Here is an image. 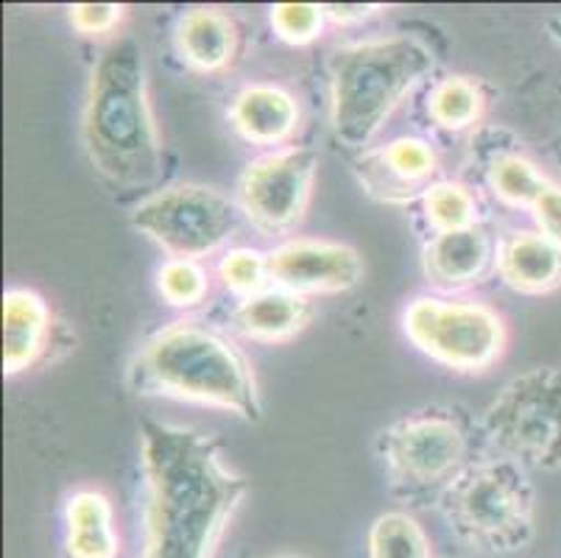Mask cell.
I'll return each mask as SVG.
<instances>
[{
    "mask_svg": "<svg viewBox=\"0 0 561 558\" xmlns=\"http://www.w3.org/2000/svg\"><path fill=\"white\" fill-rule=\"evenodd\" d=\"M140 472V558H216L249 491L216 439L182 424L142 422Z\"/></svg>",
    "mask_w": 561,
    "mask_h": 558,
    "instance_id": "1",
    "label": "cell"
},
{
    "mask_svg": "<svg viewBox=\"0 0 561 558\" xmlns=\"http://www.w3.org/2000/svg\"><path fill=\"white\" fill-rule=\"evenodd\" d=\"M81 143L95 171L124 191H146L162 176V140L149 99L140 45L117 37L93 65L81 112Z\"/></svg>",
    "mask_w": 561,
    "mask_h": 558,
    "instance_id": "2",
    "label": "cell"
},
{
    "mask_svg": "<svg viewBox=\"0 0 561 558\" xmlns=\"http://www.w3.org/2000/svg\"><path fill=\"white\" fill-rule=\"evenodd\" d=\"M126 386L140 397L191 402L243 422L263 419L249 357L227 332L198 319H180L157 330L126 366Z\"/></svg>",
    "mask_w": 561,
    "mask_h": 558,
    "instance_id": "3",
    "label": "cell"
},
{
    "mask_svg": "<svg viewBox=\"0 0 561 558\" xmlns=\"http://www.w3.org/2000/svg\"><path fill=\"white\" fill-rule=\"evenodd\" d=\"M436 68L422 39L397 34L341 45L330 54V123L335 140L364 151L397 106Z\"/></svg>",
    "mask_w": 561,
    "mask_h": 558,
    "instance_id": "4",
    "label": "cell"
},
{
    "mask_svg": "<svg viewBox=\"0 0 561 558\" xmlns=\"http://www.w3.org/2000/svg\"><path fill=\"white\" fill-rule=\"evenodd\" d=\"M436 505L450 534L481 556H512L537 534L530 472L497 455L472 460Z\"/></svg>",
    "mask_w": 561,
    "mask_h": 558,
    "instance_id": "5",
    "label": "cell"
},
{
    "mask_svg": "<svg viewBox=\"0 0 561 558\" xmlns=\"http://www.w3.org/2000/svg\"><path fill=\"white\" fill-rule=\"evenodd\" d=\"M377 455L394 494L438 503L476 458V430L461 408L422 406L380 430Z\"/></svg>",
    "mask_w": 561,
    "mask_h": 558,
    "instance_id": "6",
    "label": "cell"
},
{
    "mask_svg": "<svg viewBox=\"0 0 561 558\" xmlns=\"http://www.w3.org/2000/svg\"><path fill=\"white\" fill-rule=\"evenodd\" d=\"M481 436L497 458L528 472H561V366L512 377L489 402Z\"/></svg>",
    "mask_w": 561,
    "mask_h": 558,
    "instance_id": "7",
    "label": "cell"
},
{
    "mask_svg": "<svg viewBox=\"0 0 561 558\" xmlns=\"http://www.w3.org/2000/svg\"><path fill=\"white\" fill-rule=\"evenodd\" d=\"M402 332L438 366L481 375L503 357L508 330L494 307L458 296L422 294L402 310Z\"/></svg>",
    "mask_w": 561,
    "mask_h": 558,
    "instance_id": "8",
    "label": "cell"
},
{
    "mask_svg": "<svg viewBox=\"0 0 561 558\" xmlns=\"http://www.w3.org/2000/svg\"><path fill=\"white\" fill-rule=\"evenodd\" d=\"M241 207L227 193L198 182L168 184L131 209V227L168 258L202 260L229 243L241 227Z\"/></svg>",
    "mask_w": 561,
    "mask_h": 558,
    "instance_id": "9",
    "label": "cell"
},
{
    "mask_svg": "<svg viewBox=\"0 0 561 558\" xmlns=\"http://www.w3.org/2000/svg\"><path fill=\"white\" fill-rule=\"evenodd\" d=\"M319 153L283 146L254 157L238 179V207L263 238H283L302 224L313 198Z\"/></svg>",
    "mask_w": 561,
    "mask_h": 558,
    "instance_id": "10",
    "label": "cell"
},
{
    "mask_svg": "<svg viewBox=\"0 0 561 558\" xmlns=\"http://www.w3.org/2000/svg\"><path fill=\"white\" fill-rule=\"evenodd\" d=\"M272 285L305 299L360 285L366 265L355 246L330 238H288L268 252Z\"/></svg>",
    "mask_w": 561,
    "mask_h": 558,
    "instance_id": "11",
    "label": "cell"
},
{
    "mask_svg": "<svg viewBox=\"0 0 561 558\" xmlns=\"http://www.w3.org/2000/svg\"><path fill=\"white\" fill-rule=\"evenodd\" d=\"M360 187L380 204H411L438 182V153L422 137H397L355 160Z\"/></svg>",
    "mask_w": 561,
    "mask_h": 558,
    "instance_id": "12",
    "label": "cell"
},
{
    "mask_svg": "<svg viewBox=\"0 0 561 558\" xmlns=\"http://www.w3.org/2000/svg\"><path fill=\"white\" fill-rule=\"evenodd\" d=\"M497 260V246L492 235L478 227L436 232L422 252V271L436 294L456 296L478 285Z\"/></svg>",
    "mask_w": 561,
    "mask_h": 558,
    "instance_id": "13",
    "label": "cell"
},
{
    "mask_svg": "<svg viewBox=\"0 0 561 558\" xmlns=\"http://www.w3.org/2000/svg\"><path fill=\"white\" fill-rule=\"evenodd\" d=\"M232 129L252 146H283L297 135L302 110L285 87L254 81L238 90L227 110Z\"/></svg>",
    "mask_w": 561,
    "mask_h": 558,
    "instance_id": "14",
    "label": "cell"
},
{
    "mask_svg": "<svg viewBox=\"0 0 561 558\" xmlns=\"http://www.w3.org/2000/svg\"><path fill=\"white\" fill-rule=\"evenodd\" d=\"M54 314L39 291L14 285L3 294V375L18 377L48 352Z\"/></svg>",
    "mask_w": 561,
    "mask_h": 558,
    "instance_id": "15",
    "label": "cell"
},
{
    "mask_svg": "<svg viewBox=\"0 0 561 558\" xmlns=\"http://www.w3.org/2000/svg\"><path fill=\"white\" fill-rule=\"evenodd\" d=\"M494 271L517 294H553L561 288V246L539 229H514L497 243Z\"/></svg>",
    "mask_w": 561,
    "mask_h": 558,
    "instance_id": "16",
    "label": "cell"
},
{
    "mask_svg": "<svg viewBox=\"0 0 561 558\" xmlns=\"http://www.w3.org/2000/svg\"><path fill=\"white\" fill-rule=\"evenodd\" d=\"M313 319L310 299L268 285L260 294L238 299L229 314V327L254 344H288Z\"/></svg>",
    "mask_w": 561,
    "mask_h": 558,
    "instance_id": "17",
    "label": "cell"
},
{
    "mask_svg": "<svg viewBox=\"0 0 561 558\" xmlns=\"http://www.w3.org/2000/svg\"><path fill=\"white\" fill-rule=\"evenodd\" d=\"M176 54L193 73H221L238 56V25L216 7L187 9L173 31Z\"/></svg>",
    "mask_w": 561,
    "mask_h": 558,
    "instance_id": "18",
    "label": "cell"
},
{
    "mask_svg": "<svg viewBox=\"0 0 561 558\" xmlns=\"http://www.w3.org/2000/svg\"><path fill=\"white\" fill-rule=\"evenodd\" d=\"M65 550L70 558H117L115 509L101 489H76L65 503Z\"/></svg>",
    "mask_w": 561,
    "mask_h": 558,
    "instance_id": "19",
    "label": "cell"
},
{
    "mask_svg": "<svg viewBox=\"0 0 561 558\" xmlns=\"http://www.w3.org/2000/svg\"><path fill=\"white\" fill-rule=\"evenodd\" d=\"M486 184L500 204L512 209H534L550 187V179L525 153L497 151L486 162Z\"/></svg>",
    "mask_w": 561,
    "mask_h": 558,
    "instance_id": "20",
    "label": "cell"
},
{
    "mask_svg": "<svg viewBox=\"0 0 561 558\" xmlns=\"http://www.w3.org/2000/svg\"><path fill=\"white\" fill-rule=\"evenodd\" d=\"M486 110L483 87L472 76H447L427 92V115L447 132H463L476 126Z\"/></svg>",
    "mask_w": 561,
    "mask_h": 558,
    "instance_id": "21",
    "label": "cell"
},
{
    "mask_svg": "<svg viewBox=\"0 0 561 558\" xmlns=\"http://www.w3.org/2000/svg\"><path fill=\"white\" fill-rule=\"evenodd\" d=\"M369 558H433L425 528L405 511H386L366 534Z\"/></svg>",
    "mask_w": 561,
    "mask_h": 558,
    "instance_id": "22",
    "label": "cell"
},
{
    "mask_svg": "<svg viewBox=\"0 0 561 558\" xmlns=\"http://www.w3.org/2000/svg\"><path fill=\"white\" fill-rule=\"evenodd\" d=\"M422 213L433 232H456V229L478 227V198L463 182L438 179L422 196Z\"/></svg>",
    "mask_w": 561,
    "mask_h": 558,
    "instance_id": "23",
    "label": "cell"
},
{
    "mask_svg": "<svg viewBox=\"0 0 561 558\" xmlns=\"http://www.w3.org/2000/svg\"><path fill=\"white\" fill-rule=\"evenodd\" d=\"M218 276L224 288L232 291L238 299L260 294L272 285V271H268V252H257L249 246H234L227 249L218 263Z\"/></svg>",
    "mask_w": 561,
    "mask_h": 558,
    "instance_id": "24",
    "label": "cell"
},
{
    "mask_svg": "<svg viewBox=\"0 0 561 558\" xmlns=\"http://www.w3.org/2000/svg\"><path fill=\"white\" fill-rule=\"evenodd\" d=\"M157 291L171 307L191 310L204 301V296L210 291V280H207V271L202 269L198 260L168 258L157 271Z\"/></svg>",
    "mask_w": 561,
    "mask_h": 558,
    "instance_id": "25",
    "label": "cell"
},
{
    "mask_svg": "<svg viewBox=\"0 0 561 558\" xmlns=\"http://www.w3.org/2000/svg\"><path fill=\"white\" fill-rule=\"evenodd\" d=\"M274 34L288 45H310L321 37L328 12L319 3H277L268 12Z\"/></svg>",
    "mask_w": 561,
    "mask_h": 558,
    "instance_id": "26",
    "label": "cell"
},
{
    "mask_svg": "<svg viewBox=\"0 0 561 558\" xmlns=\"http://www.w3.org/2000/svg\"><path fill=\"white\" fill-rule=\"evenodd\" d=\"M124 12L126 9L117 3H76L68 9V20L84 37H106L121 25Z\"/></svg>",
    "mask_w": 561,
    "mask_h": 558,
    "instance_id": "27",
    "label": "cell"
},
{
    "mask_svg": "<svg viewBox=\"0 0 561 558\" xmlns=\"http://www.w3.org/2000/svg\"><path fill=\"white\" fill-rule=\"evenodd\" d=\"M530 213H534L539 232H545L561 246V184L550 182V187L542 193V198Z\"/></svg>",
    "mask_w": 561,
    "mask_h": 558,
    "instance_id": "28",
    "label": "cell"
},
{
    "mask_svg": "<svg viewBox=\"0 0 561 558\" xmlns=\"http://www.w3.org/2000/svg\"><path fill=\"white\" fill-rule=\"evenodd\" d=\"M324 12H328L330 23L335 25H360L380 14L382 7H375V3H328Z\"/></svg>",
    "mask_w": 561,
    "mask_h": 558,
    "instance_id": "29",
    "label": "cell"
},
{
    "mask_svg": "<svg viewBox=\"0 0 561 558\" xmlns=\"http://www.w3.org/2000/svg\"><path fill=\"white\" fill-rule=\"evenodd\" d=\"M550 25H553V31H556V37H559V39H561V20H553V23H550Z\"/></svg>",
    "mask_w": 561,
    "mask_h": 558,
    "instance_id": "30",
    "label": "cell"
}]
</instances>
